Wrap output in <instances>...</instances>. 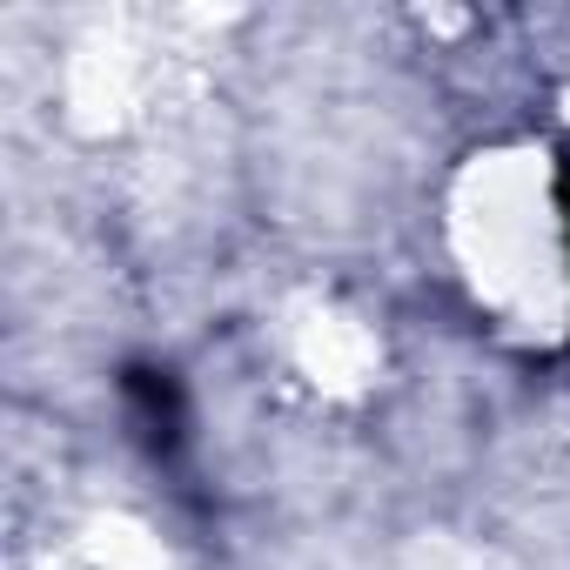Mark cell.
Instances as JSON below:
<instances>
[{
	"label": "cell",
	"mask_w": 570,
	"mask_h": 570,
	"mask_svg": "<svg viewBox=\"0 0 570 570\" xmlns=\"http://www.w3.org/2000/svg\"><path fill=\"white\" fill-rule=\"evenodd\" d=\"M121 403H128L141 443L155 456L181 450V436H188V396H181V376L168 363H128L121 370Z\"/></svg>",
	"instance_id": "cell-1"
},
{
	"label": "cell",
	"mask_w": 570,
	"mask_h": 570,
	"mask_svg": "<svg viewBox=\"0 0 570 570\" xmlns=\"http://www.w3.org/2000/svg\"><path fill=\"white\" fill-rule=\"evenodd\" d=\"M550 195H557V228H563V262H570V155L557 161V175H550Z\"/></svg>",
	"instance_id": "cell-2"
}]
</instances>
